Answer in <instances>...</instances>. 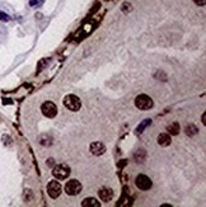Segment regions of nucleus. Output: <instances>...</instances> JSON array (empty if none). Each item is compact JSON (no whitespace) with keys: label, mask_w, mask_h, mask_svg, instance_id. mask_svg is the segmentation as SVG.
<instances>
[{"label":"nucleus","mask_w":206,"mask_h":207,"mask_svg":"<svg viewBox=\"0 0 206 207\" xmlns=\"http://www.w3.org/2000/svg\"><path fill=\"white\" fill-rule=\"evenodd\" d=\"M63 103H64V106L69 109V111H71V112H78L79 109L81 108V101H80V98H79V97H77V95H74V94L66 95L65 98H64V101H63Z\"/></svg>","instance_id":"f257e3e1"},{"label":"nucleus","mask_w":206,"mask_h":207,"mask_svg":"<svg viewBox=\"0 0 206 207\" xmlns=\"http://www.w3.org/2000/svg\"><path fill=\"white\" fill-rule=\"evenodd\" d=\"M154 106L153 99L147 94H140L135 98V107L141 109V111H148V109H151Z\"/></svg>","instance_id":"f03ea898"},{"label":"nucleus","mask_w":206,"mask_h":207,"mask_svg":"<svg viewBox=\"0 0 206 207\" xmlns=\"http://www.w3.org/2000/svg\"><path fill=\"white\" fill-rule=\"evenodd\" d=\"M81 189H83V186L77 179H70L65 184V192H66V194H69V196H78V194L81 192Z\"/></svg>","instance_id":"7ed1b4c3"},{"label":"nucleus","mask_w":206,"mask_h":207,"mask_svg":"<svg viewBox=\"0 0 206 207\" xmlns=\"http://www.w3.org/2000/svg\"><path fill=\"white\" fill-rule=\"evenodd\" d=\"M52 175L57 180H64L70 175V168L66 164H57L52 169Z\"/></svg>","instance_id":"20e7f679"},{"label":"nucleus","mask_w":206,"mask_h":207,"mask_svg":"<svg viewBox=\"0 0 206 207\" xmlns=\"http://www.w3.org/2000/svg\"><path fill=\"white\" fill-rule=\"evenodd\" d=\"M61 191H63V187L60 184V182H57V180H51L50 183L47 184V194L52 200H56L57 197H60Z\"/></svg>","instance_id":"39448f33"},{"label":"nucleus","mask_w":206,"mask_h":207,"mask_svg":"<svg viewBox=\"0 0 206 207\" xmlns=\"http://www.w3.org/2000/svg\"><path fill=\"white\" fill-rule=\"evenodd\" d=\"M135 186L141 189V191H148L153 186V182L151 179L148 177V175H145V174H139L136 178H135Z\"/></svg>","instance_id":"423d86ee"},{"label":"nucleus","mask_w":206,"mask_h":207,"mask_svg":"<svg viewBox=\"0 0 206 207\" xmlns=\"http://www.w3.org/2000/svg\"><path fill=\"white\" fill-rule=\"evenodd\" d=\"M41 111H42L43 116H46L47 118H54L57 114V107L52 102H45L41 106Z\"/></svg>","instance_id":"0eeeda50"},{"label":"nucleus","mask_w":206,"mask_h":207,"mask_svg":"<svg viewBox=\"0 0 206 207\" xmlns=\"http://www.w3.org/2000/svg\"><path fill=\"white\" fill-rule=\"evenodd\" d=\"M89 150H90V153H92L93 155L101 156V155H103V154L106 153V146H104L102 142H99V141H95V142H92V144H90Z\"/></svg>","instance_id":"6e6552de"},{"label":"nucleus","mask_w":206,"mask_h":207,"mask_svg":"<svg viewBox=\"0 0 206 207\" xmlns=\"http://www.w3.org/2000/svg\"><path fill=\"white\" fill-rule=\"evenodd\" d=\"M98 196L101 198V201L103 202H110L113 198V191L108 187H103L98 191Z\"/></svg>","instance_id":"1a4fd4ad"},{"label":"nucleus","mask_w":206,"mask_h":207,"mask_svg":"<svg viewBox=\"0 0 206 207\" xmlns=\"http://www.w3.org/2000/svg\"><path fill=\"white\" fill-rule=\"evenodd\" d=\"M156 142H158L160 146H163V148H167V146L171 145L172 137H171V135H169L168 132H163V133H160V135H158V137H156Z\"/></svg>","instance_id":"9d476101"},{"label":"nucleus","mask_w":206,"mask_h":207,"mask_svg":"<svg viewBox=\"0 0 206 207\" xmlns=\"http://www.w3.org/2000/svg\"><path fill=\"white\" fill-rule=\"evenodd\" d=\"M101 202L94 197H87L81 201V207H99Z\"/></svg>","instance_id":"9b49d317"},{"label":"nucleus","mask_w":206,"mask_h":207,"mask_svg":"<svg viewBox=\"0 0 206 207\" xmlns=\"http://www.w3.org/2000/svg\"><path fill=\"white\" fill-rule=\"evenodd\" d=\"M167 131H168V133L171 136H176V135H178L179 131H181V126H179L178 122H172V123H169L167 126Z\"/></svg>","instance_id":"f8f14e48"},{"label":"nucleus","mask_w":206,"mask_h":207,"mask_svg":"<svg viewBox=\"0 0 206 207\" xmlns=\"http://www.w3.org/2000/svg\"><path fill=\"white\" fill-rule=\"evenodd\" d=\"M185 132H186V135L187 136H195V135H197V132H199V128L193 125V123H190V125H187L186 127H185Z\"/></svg>","instance_id":"ddd939ff"},{"label":"nucleus","mask_w":206,"mask_h":207,"mask_svg":"<svg viewBox=\"0 0 206 207\" xmlns=\"http://www.w3.org/2000/svg\"><path fill=\"white\" fill-rule=\"evenodd\" d=\"M145 157H147V151H145L144 149H139L135 151L134 154V159L138 162V163H142L145 160Z\"/></svg>","instance_id":"4468645a"},{"label":"nucleus","mask_w":206,"mask_h":207,"mask_svg":"<svg viewBox=\"0 0 206 207\" xmlns=\"http://www.w3.org/2000/svg\"><path fill=\"white\" fill-rule=\"evenodd\" d=\"M150 123H151V119H150V118H147V119H144L142 122H141V123H140V125H139V126L136 127V133H138V135H141V133L144 132V130L147 128V127H148V126H149Z\"/></svg>","instance_id":"2eb2a0df"},{"label":"nucleus","mask_w":206,"mask_h":207,"mask_svg":"<svg viewBox=\"0 0 206 207\" xmlns=\"http://www.w3.org/2000/svg\"><path fill=\"white\" fill-rule=\"evenodd\" d=\"M32 197H33V192H32L31 189H26V191H24V196H23L24 201L29 202V201L32 200Z\"/></svg>","instance_id":"dca6fc26"},{"label":"nucleus","mask_w":206,"mask_h":207,"mask_svg":"<svg viewBox=\"0 0 206 207\" xmlns=\"http://www.w3.org/2000/svg\"><path fill=\"white\" fill-rule=\"evenodd\" d=\"M121 9H122L124 13H130V11L132 10V5H131V4H129V3H125V4H122Z\"/></svg>","instance_id":"f3484780"},{"label":"nucleus","mask_w":206,"mask_h":207,"mask_svg":"<svg viewBox=\"0 0 206 207\" xmlns=\"http://www.w3.org/2000/svg\"><path fill=\"white\" fill-rule=\"evenodd\" d=\"M0 20H2V22H9V20H10V17H9L7 13H4V11L0 10Z\"/></svg>","instance_id":"a211bd4d"},{"label":"nucleus","mask_w":206,"mask_h":207,"mask_svg":"<svg viewBox=\"0 0 206 207\" xmlns=\"http://www.w3.org/2000/svg\"><path fill=\"white\" fill-rule=\"evenodd\" d=\"M50 140H51L50 137H47V139H46V136H43V137L41 139L40 144H41V145H43V146H48V145H51V141H50Z\"/></svg>","instance_id":"6ab92c4d"},{"label":"nucleus","mask_w":206,"mask_h":207,"mask_svg":"<svg viewBox=\"0 0 206 207\" xmlns=\"http://www.w3.org/2000/svg\"><path fill=\"white\" fill-rule=\"evenodd\" d=\"M2 140H3V142H4V145H8V146H9V145H11V139H10L9 136H7V135H4Z\"/></svg>","instance_id":"aec40b11"},{"label":"nucleus","mask_w":206,"mask_h":207,"mask_svg":"<svg viewBox=\"0 0 206 207\" xmlns=\"http://www.w3.org/2000/svg\"><path fill=\"white\" fill-rule=\"evenodd\" d=\"M193 3H195L196 5H199V6H204L206 4V0H193Z\"/></svg>","instance_id":"412c9836"},{"label":"nucleus","mask_w":206,"mask_h":207,"mask_svg":"<svg viewBox=\"0 0 206 207\" xmlns=\"http://www.w3.org/2000/svg\"><path fill=\"white\" fill-rule=\"evenodd\" d=\"M38 4V0H29V5L31 6H34V5H37Z\"/></svg>","instance_id":"4be33fe9"},{"label":"nucleus","mask_w":206,"mask_h":207,"mask_svg":"<svg viewBox=\"0 0 206 207\" xmlns=\"http://www.w3.org/2000/svg\"><path fill=\"white\" fill-rule=\"evenodd\" d=\"M47 162H48V163H46V164H47L48 166H52V165H54V159H48Z\"/></svg>","instance_id":"5701e85b"},{"label":"nucleus","mask_w":206,"mask_h":207,"mask_svg":"<svg viewBox=\"0 0 206 207\" xmlns=\"http://www.w3.org/2000/svg\"><path fill=\"white\" fill-rule=\"evenodd\" d=\"M202 123L206 126V113H204V114H202Z\"/></svg>","instance_id":"b1692460"}]
</instances>
